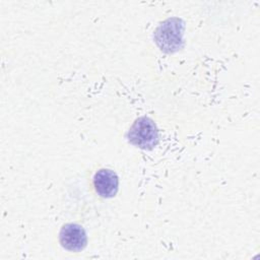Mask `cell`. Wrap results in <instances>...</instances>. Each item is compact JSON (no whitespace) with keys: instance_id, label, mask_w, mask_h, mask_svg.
<instances>
[{"instance_id":"obj_1","label":"cell","mask_w":260,"mask_h":260,"mask_svg":"<svg viewBox=\"0 0 260 260\" xmlns=\"http://www.w3.org/2000/svg\"><path fill=\"white\" fill-rule=\"evenodd\" d=\"M128 141L142 149H152L158 143V131L155 123L148 117L138 118L127 133Z\"/></svg>"},{"instance_id":"obj_2","label":"cell","mask_w":260,"mask_h":260,"mask_svg":"<svg viewBox=\"0 0 260 260\" xmlns=\"http://www.w3.org/2000/svg\"><path fill=\"white\" fill-rule=\"evenodd\" d=\"M184 25L178 18L164 21L156 29L154 39L160 50L167 53L178 51L183 46Z\"/></svg>"},{"instance_id":"obj_3","label":"cell","mask_w":260,"mask_h":260,"mask_svg":"<svg viewBox=\"0 0 260 260\" xmlns=\"http://www.w3.org/2000/svg\"><path fill=\"white\" fill-rule=\"evenodd\" d=\"M60 244L71 252L83 250L87 244V237L84 229L77 223H66L59 234Z\"/></svg>"},{"instance_id":"obj_4","label":"cell","mask_w":260,"mask_h":260,"mask_svg":"<svg viewBox=\"0 0 260 260\" xmlns=\"http://www.w3.org/2000/svg\"><path fill=\"white\" fill-rule=\"evenodd\" d=\"M119 179L117 174L109 169L99 170L93 177V187L98 195L103 198H112L118 192Z\"/></svg>"}]
</instances>
